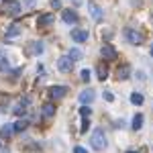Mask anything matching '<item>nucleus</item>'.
<instances>
[{
  "mask_svg": "<svg viewBox=\"0 0 153 153\" xmlns=\"http://www.w3.org/2000/svg\"><path fill=\"white\" fill-rule=\"evenodd\" d=\"M131 102H133L135 106L143 104V94H139V92H135V94H131Z\"/></svg>",
  "mask_w": 153,
  "mask_h": 153,
  "instance_id": "nucleus-20",
  "label": "nucleus"
},
{
  "mask_svg": "<svg viewBox=\"0 0 153 153\" xmlns=\"http://www.w3.org/2000/svg\"><path fill=\"white\" fill-rule=\"evenodd\" d=\"M131 127H133L135 131L141 129V127H143V114H135V117H133V125H131Z\"/></svg>",
  "mask_w": 153,
  "mask_h": 153,
  "instance_id": "nucleus-16",
  "label": "nucleus"
},
{
  "mask_svg": "<svg viewBox=\"0 0 153 153\" xmlns=\"http://www.w3.org/2000/svg\"><path fill=\"white\" fill-rule=\"evenodd\" d=\"M35 2H37V0H25V6L31 8V6H35Z\"/></svg>",
  "mask_w": 153,
  "mask_h": 153,
  "instance_id": "nucleus-27",
  "label": "nucleus"
},
{
  "mask_svg": "<svg viewBox=\"0 0 153 153\" xmlns=\"http://www.w3.org/2000/svg\"><path fill=\"white\" fill-rule=\"evenodd\" d=\"M53 23V16L51 14H43V16H39L37 19V27H47V25Z\"/></svg>",
  "mask_w": 153,
  "mask_h": 153,
  "instance_id": "nucleus-13",
  "label": "nucleus"
},
{
  "mask_svg": "<svg viewBox=\"0 0 153 153\" xmlns=\"http://www.w3.org/2000/svg\"><path fill=\"white\" fill-rule=\"evenodd\" d=\"M96 71H98V78H100L102 82H104L106 78H108V70H106L104 65H98V68H96Z\"/></svg>",
  "mask_w": 153,
  "mask_h": 153,
  "instance_id": "nucleus-18",
  "label": "nucleus"
},
{
  "mask_svg": "<svg viewBox=\"0 0 153 153\" xmlns=\"http://www.w3.org/2000/svg\"><path fill=\"white\" fill-rule=\"evenodd\" d=\"M12 133H14V125H6V127L0 129V135H2V137H8V135H12Z\"/></svg>",
  "mask_w": 153,
  "mask_h": 153,
  "instance_id": "nucleus-19",
  "label": "nucleus"
},
{
  "mask_svg": "<svg viewBox=\"0 0 153 153\" xmlns=\"http://www.w3.org/2000/svg\"><path fill=\"white\" fill-rule=\"evenodd\" d=\"M104 100H106V102H112V100H114V96L110 94V92H104Z\"/></svg>",
  "mask_w": 153,
  "mask_h": 153,
  "instance_id": "nucleus-26",
  "label": "nucleus"
},
{
  "mask_svg": "<svg viewBox=\"0 0 153 153\" xmlns=\"http://www.w3.org/2000/svg\"><path fill=\"white\" fill-rule=\"evenodd\" d=\"M2 10L6 12V14H19V12L23 10V6H21V2H16V0H4V4H2Z\"/></svg>",
  "mask_w": 153,
  "mask_h": 153,
  "instance_id": "nucleus-3",
  "label": "nucleus"
},
{
  "mask_svg": "<svg viewBox=\"0 0 153 153\" xmlns=\"http://www.w3.org/2000/svg\"><path fill=\"white\" fill-rule=\"evenodd\" d=\"M23 33V27L21 25H10V29L6 31V39H12V37H19Z\"/></svg>",
  "mask_w": 153,
  "mask_h": 153,
  "instance_id": "nucleus-12",
  "label": "nucleus"
},
{
  "mask_svg": "<svg viewBox=\"0 0 153 153\" xmlns=\"http://www.w3.org/2000/svg\"><path fill=\"white\" fill-rule=\"evenodd\" d=\"M71 65H74V61L70 59V55H61V57L57 59V70L59 71H71Z\"/></svg>",
  "mask_w": 153,
  "mask_h": 153,
  "instance_id": "nucleus-5",
  "label": "nucleus"
},
{
  "mask_svg": "<svg viewBox=\"0 0 153 153\" xmlns=\"http://www.w3.org/2000/svg\"><path fill=\"white\" fill-rule=\"evenodd\" d=\"M88 10H90V14L94 16V21H102V8H100L98 4L90 2V4H88Z\"/></svg>",
  "mask_w": 153,
  "mask_h": 153,
  "instance_id": "nucleus-10",
  "label": "nucleus"
},
{
  "mask_svg": "<svg viewBox=\"0 0 153 153\" xmlns=\"http://www.w3.org/2000/svg\"><path fill=\"white\" fill-rule=\"evenodd\" d=\"M8 70V59L4 55H0V71H6Z\"/></svg>",
  "mask_w": 153,
  "mask_h": 153,
  "instance_id": "nucleus-22",
  "label": "nucleus"
},
{
  "mask_svg": "<svg viewBox=\"0 0 153 153\" xmlns=\"http://www.w3.org/2000/svg\"><path fill=\"white\" fill-rule=\"evenodd\" d=\"M80 114H82V118H90V114H92V108L84 106V108H80Z\"/></svg>",
  "mask_w": 153,
  "mask_h": 153,
  "instance_id": "nucleus-23",
  "label": "nucleus"
},
{
  "mask_svg": "<svg viewBox=\"0 0 153 153\" xmlns=\"http://www.w3.org/2000/svg\"><path fill=\"white\" fill-rule=\"evenodd\" d=\"M94 98H96V94H94V90H82L80 92V102L82 104H90V102H94Z\"/></svg>",
  "mask_w": 153,
  "mask_h": 153,
  "instance_id": "nucleus-8",
  "label": "nucleus"
},
{
  "mask_svg": "<svg viewBox=\"0 0 153 153\" xmlns=\"http://www.w3.org/2000/svg\"><path fill=\"white\" fill-rule=\"evenodd\" d=\"M41 112H43V117H45V118H51L53 114H55V106L47 102V104H43V110H41Z\"/></svg>",
  "mask_w": 153,
  "mask_h": 153,
  "instance_id": "nucleus-14",
  "label": "nucleus"
},
{
  "mask_svg": "<svg viewBox=\"0 0 153 153\" xmlns=\"http://www.w3.org/2000/svg\"><path fill=\"white\" fill-rule=\"evenodd\" d=\"M80 78H82V82H88V80H90V70H82Z\"/></svg>",
  "mask_w": 153,
  "mask_h": 153,
  "instance_id": "nucleus-24",
  "label": "nucleus"
},
{
  "mask_svg": "<svg viewBox=\"0 0 153 153\" xmlns=\"http://www.w3.org/2000/svg\"><path fill=\"white\" fill-rule=\"evenodd\" d=\"M49 94H51V98L59 100V98H63V96L68 94V86H53V88L49 90Z\"/></svg>",
  "mask_w": 153,
  "mask_h": 153,
  "instance_id": "nucleus-7",
  "label": "nucleus"
},
{
  "mask_svg": "<svg viewBox=\"0 0 153 153\" xmlns=\"http://www.w3.org/2000/svg\"><path fill=\"white\" fill-rule=\"evenodd\" d=\"M31 53H37V55H39V53H43V43H41V41H33V43H31Z\"/></svg>",
  "mask_w": 153,
  "mask_h": 153,
  "instance_id": "nucleus-15",
  "label": "nucleus"
},
{
  "mask_svg": "<svg viewBox=\"0 0 153 153\" xmlns=\"http://www.w3.org/2000/svg\"><path fill=\"white\" fill-rule=\"evenodd\" d=\"M90 145H92V149H96V151H102V149H106V133L102 129H96L94 133H92V137H90Z\"/></svg>",
  "mask_w": 153,
  "mask_h": 153,
  "instance_id": "nucleus-1",
  "label": "nucleus"
},
{
  "mask_svg": "<svg viewBox=\"0 0 153 153\" xmlns=\"http://www.w3.org/2000/svg\"><path fill=\"white\" fill-rule=\"evenodd\" d=\"M27 125H29V123H27V120H19V123H14V133H21V131H25L27 129Z\"/></svg>",
  "mask_w": 153,
  "mask_h": 153,
  "instance_id": "nucleus-21",
  "label": "nucleus"
},
{
  "mask_svg": "<svg viewBox=\"0 0 153 153\" xmlns=\"http://www.w3.org/2000/svg\"><path fill=\"white\" fill-rule=\"evenodd\" d=\"M129 76H131V68L127 65V63H123V65L117 70V78H118V80H127Z\"/></svg>",
  "mask_w": 153,
  "mask_h": 153,
  "instance_id": "nucleus-11",
  "label": "nucleus"
},
{
  "mask_svg": "<svg viewBox=\"0 0 153 153\" xmlns=\"http://www.w3.org/2000/svg\"><path fill=\"white\" fill-rule=\"evenodd\" d=\"M71 39H74L76 43H86V41H88V31H84V29H74V31H71Z\"/></svg>",
  "mask_w": 153,
  "mask_h": 153,
  "instance_id": "nucleus-6",
  "label": "nucleus"
},
{
  "mask_svg": "<svg viewBox=\"0 0 153 153\" xmlns=\"http://www.w3.org/2000/svg\"><path fill=\"white\" fill-rule=\"evenodd\" d=\"M127 153H139V151H127Z\"/></svg>",
  "mask_w": 153,
  "mask_h": 153,
  "instance_id": "nucleus-29",
  "label": "nucleus"
},
{
  "mask_svg": "<svg viewBox=\"0 0 153 153\" xmlns=\"http://www.w3.org/2000/svg\"><path fill=\"white\" fill-rule=\"evenodd\" d=\"M100 55H102L104 59H108V61H114V59H117V49L112 47V45H108V43H106V45H102V47H100Z\"/></svg>",
  "mask_w": 153,
  "mask_h": 153,
  "instance_id": "nucleus-4",
  "label": "nucleus"
},
{
  "mask_svg": "<svg viewBox=\"0 0 153 153\" xmlns=\"http://www.w3.org/2000/svg\"><path fill=\"white\" fill-rule=\"evenodd\" d=\"M125 39H127V43H131V45H141L143 41H145L143 33L137 31L135 27H127L125 29Z\"/></svg>",
  "mask_w": 153,
  "mask_h": 153,
  "instance_id": "nucleus-2",
  "label": "nucleus"
},
{
  "mask_svg": "<svg viewBox=\"0 0 153 153\" xmlns=\"http://www.w3.org/2000/svg\"><path fill=\"white\" fill-rule=\"evenodd\" d=\"M74 153H88V151H86L84 147H76V149H74Z\"/></svg>",
  "mask_w": 153,
  "mask_h": 153,
  "instance_id": "nucleus-28",
  "label": "nucleus"
},
{
  "mask_svg": "<svg viewBox=\"0 0 153 153\" xmlns=\"http://www.w3.org/2000/svg\"><path fill=\"white\" fill-rule=\"evenodd\" d=\"M151 55H153V45H151Z\"/></svg>",
  "mask_w": 153,
  "mask_h": 153,
  "instance_id": "nucleus-30",
  "label": "nucleus"
},
{
  "mask_svg": "<svg viewBox=\"0 0 153 153\" xmlns=\"http://www.w3.org/2000/svg\"><path fill=\"white\" fill-rule=\"evenodd\" d=\"M68 55H70L71 61H80V59H82V51L74 47V49H70V53H68Z\"/></svg>",
  "mask_w": 153,
  "mask_h": 153,
  "instance_id": "nucleus-17",
  "label": "nucleus"
},
{
  "mask_svg": "<svg viewBox=\"0 0 153 153\" xmlns=\"http://www.w3.org/2000/svg\"><path fill=\"white\" fill-rule=\"evenodd\" d=\"M51 8H61V0H51Z\"/></svg>",
  "mask_w": 153,
  "mask_h": 153,
  "instance_id": "nucleus-25",
  "label": "nucleus"
},
{
  "mask_svg": "<svg viewBox=\"0 0 153 153\" xmlns=\"http://www.w3.org/2000/svg\"><path fill=\"white\" fill-rule=\"evenodd\" d=\"M61 19H63V23H68V25H76L78 23V14L74 10H63L61 12Z\"/></svg>",
  "mask_w": 153,
  "mask_h": 153,
  "instance_id": "nucleus-9",
  "label": "nucleus"
}]
</instances>
